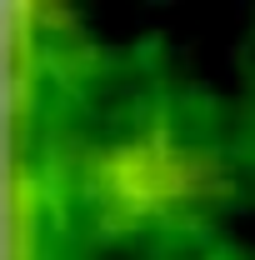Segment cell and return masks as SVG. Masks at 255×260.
<instances>
[{"instance_id":"obj_1","label":"cell","mask_w":255,"mask_h":260,"mask_svg":"<svg viewBox=\"0 0 255 260\" xmlns=\"http://www.w3.org/2000/svg\"><path fill=\"white\" fill-rule=\"evenodd\" d=\"M230 190L220 155L185 140L170 115H145L125 135L100 140L80 160V195L100 235H145L195 220Z\"/></svg>"},{"instance_id":"obj_2","label":"cell","mask_w":255,"mask_h":260,"mask_svg":"<svg viewBox=\"0 0 255 260\" xmlns=\"http://www.w3.org/2000/svg\"><path fill=\"white\" fill-rule=\"evenodd\" d=\"M50 10H60V0H25V15L30 20H45Z\"/></svg>"}]
</instances>
